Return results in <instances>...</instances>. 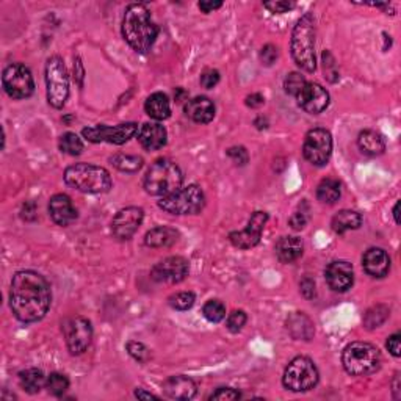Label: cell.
<instances>
[{
  "mask_svg": "<svg viewBox=\"0 0 401 401\" xmlns=\"http://www.w3.org/2000/svg\"><path fill=\"white\" fill-rule=\"evenodd\" d=\"M263 102H265L263 96L259 94V93H254V94L246 97V105L251 107V108H257L260 105H263Z\"/></svg>",
  "mask_w": 401,
  "mask_h": 401,
  "instance_id": "cell-52",
  "label": "cell"
},
{
  "mask_svg": "<svg viewBox=\"0 0 401 401\" xmlns=\"http://www.w3.org/2000/svg\"><path fill=\"white\" fill-rule=\"evenodd\" d=\"M46 389L49 390V393L55 395V397H62V395L69 389V379L62 375V373H51V375L47 376Z\"/></svg>",
  "mask_w": 401,
  "mask_h": 401,
  "instance_id": "cell-35",
  "label": "cell"
},
{
  "mask_svg": "<svg viewBox=\"0 0 401 401\" xmlns=\"http://www.w3.org/2000/svg\"><path fill=\"white\" fill-rule=\"evenodd\" d=\"M268 221V214L265 212H254L249 223L243 231L231 232L229 240L232 245L238 249H251L259 245L260 237H262L263 227Z\"/></svg>",
  "mask_w": 401,
  "mask_h": 401,
  "instance_id": "cell-14",
  "label": "cell"
},
{
  "mask_svg": "<svg viewBox=\"0 0 401 401\" xmlns=\"http://www.w3.org/2000/svg\"><path fill=\"white\" fill-rule=\"evenodd\" d=\"M64 182L77 192L88 194L107 193L112 188L110 172L105 168L90 164H75L66 168Z\"/></svg>",
  "mask_w": 401,
  "mask_h": 401,
  "instance_id": "cell-4",
  "label": "cell"
},
{
  "mask_svg": "<svg viewBox=\"0 0 401 401\" xmlns=\"http://www.w3.org/2000/svg\"><path fill=\"white\" fill-rule=\"evenodd\" d=\"M263 7L270 10L272 13L283 14V13L290 12L292 8H295V3L294 2H265Z\"/></svg>",
  "mask_w": 401,
  "mask_h": 401,
  "instance_id": "cell-46",
  "label": "cell"
},
{
  "mask_svg": "<svg viewBox=\"0 0 401 401\" xmlns=\"http://www.w3.org/2000/svg\"><path fill=\"white\" fill-rule=\"evenodd\" d=\"M227 155H229L237 165L248 164V153L245 148H231L229 151H227Z\"/></svg>",
  "mask_w": 401,
  "mask_h": 401,
  "instance_id": "cell-47",
  "label": "cell"
},
{
  "mask_svg": "<svg viewBox=\"0 0 401 401\" xmlns=\"http://www.w3.org/2000/svg\"><path fill=\"white\" fill-rule=\"evenodd\" d=\"M362 265L372 278H384L390 270V257L383 248H370L362 257Z\"/></svg>",
  "mask_w": 401,
  "mask_h": 401,
  "instance_id": "cell-21",
  "label": "cell"
},
{
  "mask_svg": "<svg viewBox=\"0 0 401 401\" xmlns=\"http://www.w3.org/2000/svg\"><path fill=\"white\" fill-rule=\"evenodd\" d=\"M83 77H85V71H83L82 62H80V58H75V63H74V79H75V82L79 83V86L83 85Z\"/></svg>",
  "mask_w": 401,
  "mask_h": 401,
  "instance_id": "cell-50",
  "label": "cell"
},
{
  "mask_svg": "<svg viewBox=\"0 0 401 401\" xmlns=\"http://www.w3.org/2000/svg\"><path fill=\"white\" fill-rule=\"evenodd\" d=\"M183 176L181 168L168 159L155 160L144 176V190L153 196L164 198L182 187Z\"/></svg>",
  "mask_w": 401,
  "mask_h": 401,
  "instance_id": "cell-5",
  "label": "cell"
},
{
  "mask_svg": "<svg viewBox=\"0 0 401 401\" xmlns=\"http://www.w3.org/2000/svg\"><path fill=\"white\" fill-rule=\"evenodd\" d=\"M309 214H311V210H309V205L306 203L300 205V209H298L296 212L292 215L290 226L294 227L295 231L305 229V226L307 224V221H309Z\"/></svg>",
  "mask_w": 401,
  "mask_h": 401,
  "instance_id": "cell-39",
  "label": "cell"
},
{
  "mask_svg": "<svg viewBox=\"0 0 401 401\" xmlns=\"http://www.w3.org/2000/svg\"><path fill=\"white\" fill-rule=\"evenodd\" d=\"M185 115L194 122L207 124L215 118V104L205 96L193 97L187 102Z\"/></svg>",
  "mask_w": 401,
  "mask_h": 401,
  "instance_id": "cell-23",
  "label": "cell"
},
{
  "mask_svg": "<svg viewBox=\"0 0 401 401\" xmlns=\"http://www.w3.org/2000/svg\"><path fill=\"white\" fill-rule=\"evenodd\" d=\"M283 383L284 387L292 392H307L317 386L318 368L312 359L306 356H298L285 367Z\"/></svg>",
  "mask_w": 401,
  "mask_h": 401,
  "instance_id": "cell-8",
  "label": "cell"
},
{
  "mask_svg": "<svg viewBox=\"0 0 401 401\" xmlns=\"http://www.w3.org/2000/svg\"><path fill=\"white\" fill-rule=\"evenodd\" d=\"M387 350L392 353V356L400 357L401 354V344H400V334H393L387 339Z\"/></svg>",
  "mask_w": 401,
  "mask_h": 401,
  "instance_id": "cell-49",
  "label": "cell"
},
{
  "mask_svg": "<svg viewBox=\"0 0 401 401\" xmlns=\"http://www.w3.org/2000/svg\"><path fill=\"white\" fill-rule=\"evenodd\" d=\"M340 194H342L340 182L335 181V179H324L317 187V198L323 204H335L339 200Z\"/></svg>",
  "mask_w": 401,
  "mask_h": 401,
  "instance_id": "cell-31",
  "label": "cell"
},
{
  "mask_svg": "<svg viewBox=\"0 0 401 401\" xmlns=\"http://www.w3.org/2000/svg\"><path fill=\"white\" fill-rule=\"evenodd\" d=\"M292 57L302 71H315V23L311 13H306L298 21L290 41Z\"/></svg>",
  "mask_w": 401,
  "mask_h": 401,
  "instance_id": "cell-3",
  "label": "cell"
},
{
  "mask_svg": "<svg viewBox=\"0 0 401 401\" xmlns=\"http://www.w3.org/2000/svg\"><path fill=\"white\" fill-rule=\"evenodd\" d=\"M49 214L53 223L58 226H69L77 220V210L73 205L71 198L68 194H55L49 200Z\"/></svg>",
  "mask_w": 401,
  "mask_h": 401,
  "instance_id": "cell-19",
  "label": "cell"
},
{
  "mask_svg": "<svg viewBox=\"0 0 401 401\" xmlns=\"http://www.w3.org/2000/svg\"><path fill=\"white\" fill-rule=\"evenodd\" d=\"M362 224V216L354 210H340L331 221L333 231L335 234H345L348 231L359 229Z\"/></svg>",
  "mask_w": 401,
  "mask_h": 401,
  "instance_id": "cell-29",
  "label": "cell"
},
{
  "mask_svg": "<svg viewBox=\"0 0 401 401\" xmlns=\"http://www.w3.org/2000/svg\"><path fill=\"white\" fill-rule=\"evenodd\" d=\"M198 7H199L200 12L212 13V12H215V10L223 7V2H199Z\"/></svg>",
  "mask_w": 401,
  "mask_h": 401,
  "instance_id": "cell-51",
  "label": "cell"
},
{
  "mask_svg": "<svg viewBox=\"0 0 401 401\" xmlns=\"http://www.w3.org/2000/svg\"><path fill=\"white\" fill-rule=\"evenodd\" d=\"M393 218L395 223L400 224V200H397V204L393 205Z\"/></svg>",
  "mask_w": 401,
  "mask_h": 401,
  "instance_id": "cell-54",
  "label": "cell"
},
{
  "mask_svg": "<svg viewBox=\"0 0 401 401\" xmlns=\"http://www.w3.org/2000/svg\"><path fill=\"white\" fill-rule=\"evenodd\" d=\"M301 294L305 295L307 300H312L315 296V283L311 278H306L301 281Z\"/></svg>",
  "mask_w": 401,
  "mask_h": 401,
  "instance_id": "cell-48",
  "label": "cell"
},
{
  "mask_svg": "<svg viewBox=\"0 0 401 401\" xmlns=\"http://www.w3.org/2000/svg\"><path fill=\"white\" fill-rule=\"evenodd\" d=\"M302 245L301 238L298 237H283L276 243V256L283 263H292L302 256Z\"/></svg>",
  "mask_w": 401,
  "mask_h": 401,
  "instance_id": "cell-24",
  "label": "cell"
},
{
  "mask_svg": "<svg viewBox=\"0 0 401 401\" xmlns=\"http://www.w3.org/2000/svg\"><path fill=\"white\" fill-rule=\"evenodd\" d=\"M242 395L237 390L231 389V387H220L216 392L210 395V400H218V401H231V400H238Z\"/></svg>",
  "mask_w": 401,
  "mask_h": 401,
  "instance_id": "cell-43",
  "label": "cell"
},
{
  "mask_svg": "<svg viewBox=\"0 0 401 401\" xmlns=\"http://www.w3.org/2000/svg\"><path fill=\"white\" fill-rule=\"evenodd\" d=\"M19 381L25 392L38 393L41 389L46 387L47 378L44 376V373L38 370V368H29V370L19 373Z\"/></svg>",
  "mask_w": 401,
  "mask_h": 401,
  "instance_id": "cell-30",
  "label": "cell"
},
{
  "mask_svg": "<svg viewBox=\"0 0 401 401\" xmlns=\"http://www.w3.org/2000/svg\"><path fill=\"white\" fill-rule=\"evenodd\" d=\"M296 99L300 107L309 115H318L329 105V93L318 83L307 82Z\"/></svg>",
  "mask_w": 401,
  "mask_h": 401,
  "instance_id": "cell-17",
  "label": "cell"
},
{
  "mask_svg": "<svg viewBox=\"0 0 401 401\" xmlns=\"http://www.w3.org/2000/svg\"><path fill=\"white\" fill-rule=\"evenodd\" d=\"M143 218H144L143 209L140 207L121 209L112 221L113 235L121 242L130 240V238L135 235V232L138 231V227L142 226Z\"/></svg>",
  "mask_w": 401,
  "mask_h": 401,
  "instance_id": "cell-16",
  "label": "cell"
},
{
  "mask_svg": "<svg viewBox=\"0 0 401 401\" xmlns=\"http://www.w3.org/2000/svg\"><path fill=\"white\" fill-rule=\"evenodd\" d=\"M164 392L171 400H192L196 397L198 387L192 378L177 375L166 379L164 383Z\"/></svg>",
  "mask_w": 401,
  "mask_h": 401,
  "instance_id": "cell-20",
  "label": "cell"
},
{
  "mask_svg": "<svg viewBox=\"0 0 401 401\" xmlns=\"http://www.w3.org/2000/svg\"><path fill=\"white\" fill-rule=\"evenodd\" d=\"M144 110L155 121H164L171 116V107L170 101H168V96L164 93H154L151 94L148 99H146Z\"/></svg>",
  "mask_w": 401,
  "mask_h": 401,
  "instance_id": "cell-28",
  "label": "cell"
},
{
  "mask_svg": "<svg viewBox=\"0 0 401 401\" xmlns=\"http://www.w3.org/2000/svg\"><path fill=\"white\" fill-rule=\"evenodd\" d=\"M5 93L13 99H27L34 94L35 82L30 69L21 63H13L5 68L2 74Z\"/></svg>",
  "mask_w": 401,
  "mask_h": 401,
  "instance_id": "cell-10",
  "label": "cell"
},
{
  "mask_svg": "<svg viewBox=\"0 0 401 401\" xmlns=\"http://www.w3.org/2000/svg\"><path fill=\"white\" fill-rule=\"evenodd\" d=\"M287 329H289L292 337L298 340H311L313 334H315L312 320L302 312H295L294 315L289 317V320H287Z\"/></svg>",
  "mask_w": 401,
  "mask_h": 401,
  "instance_id": "cell-25",
  "label": "cell"
},
{
  "mask_svg": "<svg viewBox=\"0 0 401 401\" xmlns=\"http://www.w3.org/2000/svg\"><path fill=\"white\" fill-rule=\"evenodd\" d=\"M51 285L44 276L24 270L13 276L10 290V307L23 323H35L46 315L51 307Z\"/></svg>",
  "mask_w": 401,
  "mask_h": 401,
  "instance_id": "cell-1",
  "label": "cell"
},
{
  "mask_svg": "<svg viewBox=\"0 0 401 401\" xmlns=\"http://www.w3.org/2000/svg\"><path fill=\"white\" fill-rule=\"evenodd\" d=\"M306 83L307 82H306L305 75H301L300 73H290L284 80L285 93L290 94V96L298 97V94L301 93L302 88L306 86Z\"/></svg>",
  "mask_w": 401,
  "mask_h": 401,
  "instance_id": "cell-38",
  "label": "cell"
},
{
  "mask_svg": "<svg viewBox=\"0 0 401 401\" xmlns=\"http://www.w3.org/2000/svg\"><path fill=\"white\" fill-rule=\"evenodd\" d=\"M357 146L362 151V154L376 157L381 155L386 151V142H384L383 135L375 132V130H364L357 137Z\"/></svg>",
  "mask_w": 401,
  "mask_h": 401,
  "instance_id": "cell-26",
  "label": "cell"
},
{
  "mask_svg": "<svg viewBox=\"0 0 401 401\" xmlns=\"http://www.w3.org/2000/svg\"><path fill=\"white\" fill-rule=\"evenodd\" d=\"M159 29L143 3L129 5L122 19V36L140 53H148L154 46Z\"/></svg>",
  "mask_w": 401,
  "mask_h": 401,
  "instance_id": "cell-2",
  "label": "cell"
},
{
  "mask_svg": "<svg viewBox=\"0 0 401 401\" xmlns=\"http://www.w3.org/2000/svg\"><path fill=\"white\" fill-rule=\"evenodd\" d=\"M194 301H196V296L193 292H179V294L168 298L170 306L176 311H188L193 307Z\"/></svg>",
  "mask_w": 401,
  "mask_h": 401,
  "instance_id": "cell-37",
  "label": "cell"
},
{
  "mask_svg": "<svg viewBox=\"0 0 401 401\" xmlns=\"http://www.w3.org/2000/svg\"><path fill=\"white\" fill-rule=\"evenodd\" d=\"M127 351L135 361L140 362V364H144V362H148L149 357H151L149 350L140 342H129L127 344Z\"/></svg>",
  "mask_w": 401,
  "mask_h": 401,
  "instance_id": "cell-41",
  "label": "cell"
},
{
  "mask_svg": "<svg viewBox=\"0 0 401 401\" xmlns=\"http://www.w3.org/2000/svg\"><path fill=\"white\" fill-rule=\"evenodd\" d=\"M47 101L53 108H63L69 96V79L64 62L60 57H51L46 63Z\"/></svg>",
  "mask_w": 401,
  "mask_h": 401,
  "instance_id": "cell-9",
  "label": "cell"
},
{
  "mask_svg": "<svg viewBox=\"0 0 401 401\" xmlns=\"http://www.w3.org/2000/svg\"><path fill=\"white\" fill-rule=\"evenodd\" d=\"M166 129L159 122H146L138 130V142L148 151L161 149L166 144Z\"/></svg>",
  "mask_w": 401,
  "mask_h": 401,
  "instance_id": "cell-22",
  "label": "cell"
},
{
  "mask_svg": "<svg viewBox=\"0 0 401 401\" xmlns=\"http://www.w3.org/2000/svg\"><path fill=\"white\" fill-rule=\"evenodd\" d=\"M342 364L348 375L367 376L379 368L381 353L372 344L353 342L344 350Z\"/></svg>",
  "mask_w": 401,
  "mask_h": 401,
  "instance_id": "cell-6",
  "label": "cell"
},
{
  "mask_svg": "<svg viewBox=\"0 0 401 401\" xmlns=\"http://www.w3.org/2000/svg\"><path fill=\"white\" fill-rule=\"evenodd\" d=\"M203 315L210 323H220L226 318V306L218 300H210L203 307Z\"/></svg>",
  "mask_w": 401,
  "mask_h": 401,
  "instance_id": "cell-34",
  "label": "cell"
},
{
  "mask_svg": "<svg viewBox=\"0 0 401 401\" xmlns=\"http://www.w3.org/2000/svg\"><path fill=\"white\" fill-rule=\"evenodd\" d=\"M205 205L204 192L198 185L179 188L177 192L160 198L159 207L171 215H196Z\"/></svg>",
  "mask_w": 401,
  "mask_h": 401,
  "instance_id": "cell-7",
  "label": "cell"
},
{
  "mask_svg": "<svg viewBox=\"0 0 401 401\" xmlns=\"http://www.w3.org/2000/svg\"><path fill=\"white\" fill-rule=\"evenodd\" d=\"M326 283L334 292H346L351 289V285L354 283V272L353 265L346 260H334L328 265L326 272Z\"/></svg>",
  "mask_w": 401,
  "mask_h": 401,
  "instance_id": "cell-18",
  "label": "cell"
},
{
  "mask_svg": "<svg viewBox=\"0 0 401 401\" xmlns=\"http://www.w3.org/2000/svg\"><path fill=\"white\" fill-rule=\"evenodd\" d=\"M60 151L68 155H80L83 151V142L79 138V135L68 132L60 138Z\"/></svg>",
  "mask_w": 401,
  "mask_h": 401,
  "instance_id": "cell-33",
  "label": "cell"
},
{
  "mask_svg": "<svg viewBox=\"0 0 401 401\" xmlns=\"http://www.w3.org/2000/svg\"><path fill=\"white\" fill-rule=\"evenodd\" d=\"M220 82V73L215 71V69H207V71H204L203 75H200V85L204 86V88H214V86L218 85Z\"/></svg>",
  "mask_w": 401,
  "mask_h": 401,
  "instance_id": "cell-45",
  "label": "cell"
},
{
  "mask_svg": "<svg viewBox=\"0 0 401 401\" xmlns=\"http://www.w3.org/2000/svg\"><path fill=\"white\" fill-rule=\"evenodd\" d=\"M188 262L183 257L172 256L166 257L161 262L155 263L151 270V278L157 283H170L179 284L187 278Z\"/></svg>",
  "mask_w": 401,
  "mask_h": 401,
  "instance_id": "cell-15",
  "label": "cell"
},
{
  "mask_svg": "<svg viewBox=\"0 0 401 401\" xmlns=\"http://www.w3.org/2000/svg\"><path fill=\"white\" fill-rule=\"evenodd\" d=\"M179 238V232L172 227L159 226L151 229L144 237V243L151 248H166L174 245Z\"/></svg>",
  "mask_w": 401,
  "mask_h": 401,
  "instance_id": "cell-27",
  "label": "cell"
},
{
  "mask_svg": "<svg viewBox=\"0 0 401 401\" xmlns=\"http://www.w3.org/2000/svg\"><path fill=\"white\" fill-rule=\"evenodd\" d=\"M248 322V317L246 313L243 311H234L232 313H229V317H227V329L231 331V333H238V331H242L243 326H245Z\"/></svg>",
  "mask_w": 401,
  "mask_h": 401,
  "instance_id": "cell-40",
  "label": "cell"
},
{
  "mask_svg": "<svg viewBox=\"0 0 401 401\" xmlns=\"http://www.w3.org/2000/svg\"><path fill=\"white\" fill-rule=\"evenodd\" d=\"M302 154L306 160L315 166L326 165L333 154V137L326 129L309 130L302 144Z\"/></svg>",
  "mask_w": 401,
  "mask_h": 401,
  "instance_id": "cell-11",
  "label": "cell"
},
{
  "mask_svg": "<svg viewBox=\"0 0 401 401\" xmlns=\"http://www.w3.org/2000/svg\"><path fill=\"white\" fill-rule=\"evenodd\" d=\"M137 132H138L137 122H124L115 127L99 124V126L86 127L82 130L83 137L91 143H112V144L127 143Z\"/></svg>",
  "mask_w": 401,
  "mask_h": 401,
  "instance_id": "cell-13",
  "label": "cell"
},
{
  "mask_svg": "<svg viewBox=\"0 0 401 401\" xmlns=\"http://www.w3.org/2000/svg\"><path fill=\"white\" fill-rule=\"evenodd\" d=\"M278 47H274L273 44H267L262 51H260V60L265 66H272V64L278 60Z\"/></svg>",
  "mask_w": 401,
  "mask_h": 401,
  "instance_id": "cell-44",
  "label": "cell"
},
{
  "mask_svg": "<svg viewBox=\"0 0 401 401\" xmlns=\"http://www.w3.org/2000/svg\"><path fill=\"white\" fill-rule=\"evenodd\" d=\"M135 397H137L138 400H151V398H154V400H157L159 397H155L154 393H149V392H144L143 389H137L135 390Z\"/></svg>",
  "mask_w": 401,
  "mask_h": 401,
  "instance_id": "cell-53",
  "label": "cell"
},
{
  "mask_svg": "<svg viewBox=\"0 0 401 401\" xmlns=\"http://www.w3.org/2000/svg\"><path fill=\"white\" fill-rule=\"evenodd\" d=\"M323 68H324V77H326L329 82H335V80L339 79V74L335 71V64H334V60L331 57L329 52H324L323 53Z\"/></svg>",
  "mask_w": 401,
  "mask_h": 401,
  "instance_id": "cell-42",
  "label": "cell"
},
{
  "mask_svg": "<svg viewBox=\"0 0 401 401\" xmlns=\"http://www.w3.org/2000/svg\"><path fill=\"white\" fill-rule=\"evenodd\" d=\"M63 333L69 353L73 356L83 354L88 350L91 339H93V326L83 317H73L66 320L63 324Z\"/></svg>",
  "mask_w": 401,
  "mask_h": 401,
  "instance_id": "cell-12",
  "label": "cell"
},
{
  "mask_svg": "<svg viewBox=\"0 0 401 401\" xmlns=\"http://www.w3.org/2000/svg\"><path fill=\"white\" fill-rule=\"evenodd\" d=\"M387 317L389 309L386 306H375L365 313L364 324L368 329H375L381 326V324L387 320Z\"/></svg>",
  "mask_w": 401,
  "mask_h": 401,
  "instance_id": "cell-36",
  "label": "cell"
},
{
  "mask_svg": "<svg viewBox=\"0 0 401 401\" xmlns=\"http://www.w3.org/2000/svg\"><path fill=\"white\" fill-rule=\"evenodd\" d=\"M112 165L118 168L119 171L122 172H137L142 170L143 166V159L138 155H126V154H116L113 155L112 159Z\"/></svg>",
  "mask_w": 401,
  "mask_h": 401,
  "instance_id": "cell-32",
  "label": "cell"
}]
</instances>
